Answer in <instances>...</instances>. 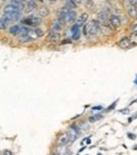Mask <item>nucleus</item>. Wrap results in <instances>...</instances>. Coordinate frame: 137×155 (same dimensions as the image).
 <instances>
[{
    "instance_id": "1",
    "label": "nucleus",
    "mask_w": 137,
    "mask_h": 155,
    "mask_svg": "<svg viewBox=\"0 0 137 155\" xmlns=\"http://www.w3.org/2000/svg\"><path fill=\"white\" fill-rule=\"evenodd\" d=\"M3 16H5L6 19H8L9 21H16V20H19L20 19V16H22V11L19 10V9H16L15 6H13L10 4H8L5 6V9H4V14H3Z\"/></svg>"
},
{
    "instance_id": "2",
    "label": "nucleus",
    "mask_w": 137,
    "mask_h": 155,
    "mask_svg": "<svg viewBox=\"0 0 137 155\" xmlns=\"http://www.w3.org/2000/svg\"><path fill=\"white\" fill-rule=\"evenodd\" d=\"M99 30V23L97 20H91L89 23H87V25L83 29V33H84L86 36H93L96 35Z\"/></svg>"
},
{
    "instance_id": "3",
    "label": "nucleus",
    "mask_w": 137,
    "mask_h": 155,
    "mask_svg": "<svg viewBox=\"0 0 137 155\" xmlns=\"http://www.w3.org/2000/svg\"><path fill=\"white\" fill-rule=\"evenodd\" d=\"M22 23H23V25L28 26V28L29 26H38L42 23V19L36 18V16H28V18L23 19Z\"/></svg>"
},
{
    "instance_id": "4",
    "label": "nucleus",
    "mask_w": 137,
    "mask_h": 155,
    "mask_svg": "<svg viewBox=\"0 0 137 155\" xmlns=\"http://www.w3.org/2000/svg\"><path fill=\"white\" fill-rule=\"evenodd\" d=\"M25 35L28 36L30 40H35V39H38V38H40V36L44 35V31L39 28H34V29H29V31L26 33Z\"/></svg>"
},
{
    "instance_id": "5",
    "label": "nucleus",
    "mask_w": 137,
    "mask_h": 155,
    "mask_svg": "<svg viewBox=\"0 0 137 155\" xmlns=\"http://www.w3.org/2000/svg\"><path fill=\"white\" fill-rule=\"evenodd\" d=\"M108 13H109V9L108 8H103L101 11L98 13V16H97V21L98 23H103L108 19Z\"/></svg>"
},
{
    "instance_id": "6",
    "label": "nucleus",
    "mask_w": 137,
    "mask_h": 155,
    "mask_svg": "<svg viewBox=\"0 0 137 155\" xmlns=\"http://www.w3.org/2000/svg\"><path fill=\"white\" fill-rule=\"evenodd\" d=\"M76 10L74 9H69L68 13L64 15V19H63V21L64 23H72V21H74L76 20Z\"/></svg>"
},
{
    "instance_id": "7",
    "label": "nucleus",
    "mask_w": 137,
    "mask_h": 155,
    "mask_svg": "<svg viewBox=\"0 0 137 155\" xmlns=\"http://www.w3.org/2000/svg\"><path fill=\"white\" fill-rule=\"evenodd\" d=\"M108 20H109V25H111L112 29H116V28H118V26L121 25L119 16H117V15H111V16L108 18Z\"/></svg>"
},
{
    "instance_id": "8",
    "label": "nucleus",
    "mask_w": 137,
    "mask_h": 155,
    "mask_svg": "<svg viewBox=\"0 0 137 155\" xmlns=\"http://www.w3.org/2000/svg\"><path fill=\"white\" fill-rule=\"evenodd\" d=\"M63 24H64L63 21H61V20H55L54 23H53V26H52V30H51V31H53V33H58V34H59V31H61L62 28H63Z\"/></svg>"
},
{
    "instance_id": "9",
    "label": "nucleus",
    "mask_w": 137,
    "mask_h": 155,
    "mask_svg": "<svg viewBox=\"0 0 137 155\" xmlns=\"http://www.w3.org/2000/svg\"><path fill=\"white\" fill-rule=\"evenodd\" d=\"M87 19H88V15H87V14H82V15L79 16L78 19H77V21H76V25L81 28V26H82V25H83V24H84V23L87 21Z\"/></svg>"
},
{
    "instance_id": "10",
    "label": "nucleus",
    "mask_w": 137,
    "mask_h": 155,
    "mask_svg": "<svg viewBox=\"0 0 137 155\" xmlns=\"http://www.w3.org/2000/svg\"><path fill=\"white\" fill-rule=\"evenodd\" d=\"M69 34H72V38L73 39H78L79 38V26H77L76 24L73 25V28L71 29Z\"/></svg>"
},
{
    "instance_id": "11",
    "label": "nucleus",
    "mask_w": 137,
    "mask_h": 155,
    "mask_svg": "<svg viewBox=\"0 0 137 155\" xmlns=\"http://www.w3.org/2000/svg\"><path fill=\"white\" fill-rule=\"evenodd\" d=\"M127 5H128V14H130V16H131V18H136V16H137V8H136V6H133V5H131L128 1H127Z\"/></svg>"
},
{
    "instance_id": "12",
    "label": "nucleus",
    "mask_w": 137,
    "mask_h": 155,
    "mask_svg": "<svg viewBox=\"0 0 137 155\" xmlns=\"http://www.w3.org/2000/svg\"><path fill=\"white\" fill-rule=\"evenodd\" d=\"M69 143V138H68V134H63V135H61V136H59V139H58V144L59 145H65V144H68Z\"/></svg>"
},
{
    "instance_id": "13",
    "label": "nucleus",
    "mask_w": 137,
    "mask_h": 155,
    "mask_svg": "<svg viewBox=\"0 0 137 155\" xmlns=\"http://www.w3.org/2000/svg\"><path fill=\"white\" fill-rule=\"evenodd\" d=\"M118 45H119L121 48H123V49H127V48L130 47V45H131V39H128V38L122 39V40L118 43Z\"/></svg>"
},
{
    "instance_id": "14",
    "label": "nucleus",
    "mask_w": 137,
    "mask_h": 155,
    "mask_svg": "<svg viewBox=\"0 0 137 155\" xmlns=\"http://www.w3.org/2000/svg\"><path fill=\"white\" fill-rule=\"evenodd\" d=\"M47 39H48L49 41H57L58 39H61V36H59L58 33H53V31H51V33L48 34V36H47Z\"/></svg>"
},
{
    "instance_id": "15",
    "label": "nucleus",
    "mask_w": 137,
    "mask_h": 155,
    "mask_svg": "<svg viewBox=\"0 0 137 155\" xmlns=\"http://www.w3.org/2000/svg\"><path fill=\"white\" fill-rule=\"evenodd\" d=\"M9 21L8 19L5 18V16H1V18H0V30H3V29H6L8 28V25H9Z\"/></svg>"
},
{
    "instance_id": "16",
    "label": "nucleus",
    "mask_w": 137,
    "mask_h": 155,
    "mask_svg": "<svg viewBox=\"0 0 137 155\" xmlns=\"http://www.w3.org/2000/svg\"><path fill=\"white\" fill-rule=\"evenodd\" d=\"M9 4L13 5V6H15L16 9H19V10H23V8L25 6V3L24 1H9Z\"/></svg>"
},
{
    "instance_id": "17",
    "label": "nucleus",
    "mask_w": 137,
    "mask_h": 155,
    "mask_svg": "<svg viewBox=\"0 0 137 155\" xmlns=\"http://www.w3.org/2000/svg\"><path fill=\"white\" fill-rule=\"evenodd\" d=\"M19 33H20V25H13L9 29V34L11 35H19Z\"/></svg>"
},
{
    "instance_id": "18",
    "label": "nucleus",
    "mask_w": 137,
    "mask_h": 155,
    "mask_svg": "<svg viewBox=\"0 0 137 155\" xmlns=\"http://www.w3.org/2000/svg\"><path fill=\"white\" fill-rule=\"evenodd\" d=\"M25 6H26V10L28 11H33L36 9V1H26Z\"/></svg>"
},
{
    "instance_id": "19",
    "label": "nucleus",
    "mask_w": 137,
    "mask_h": 155,
    "mask_svg": "<svg viewBox=\"0 0 137 155\" xmlns=\"http://www.w3.org/2000/svg\"><path fill=\"white\" fill-rule=\"evenodd\" d=\"M19 41H20V43H29V41H32V40L26 35H22V36H19Z\"/></svg>"
},
{
    "instance_id": "20",
    "label": "nucleus",
    "mask_w": 137,
    "mask_h": 155,
    "mask_svg": "<svg viewBox=\"0 0 137 155\" xmlns=\"http://www.w3.org/2000/svg\"><path fill=\"white\" fill-rule=\"evenodd\" d=\"M39 14H40L42 16H47L49 14V11H48V9L47 8H42V9H39Z\"/></svg>"
},
{
    "instance_id": "21",
    "label": "nucleus",
    "mask_w": 137,
    "mask_h": 155,
    "mask_svg": "<svg viewBox=\"0 0 137 155\" xmlns=\"http://www.w3.org/2000/svg\"><path fill=\"white\" fill-rule=\"evenodd\" d=\"M102 119V115H94V116H91V121H97V120H101Z\"/></svg>"
},
{
    "instance_id": "22",
    "label": "nucleus",
    "mask_w": 137,
    "mask_h": 155,
    "mask_svg": "<svg viewBox=\"0 0 137 155\" xmlns=\"http://www.w3.org/2000/svg\"><path fill=\"white\" fill-rule=\"evenodd\" d=\"M132 31H133V33H137V24L132 25Z\"/></svg>"
},
{
    "instance_id": "23",
    "label": "nucleus",
    "mask_w": 137,
    "mask_h": 155,
    "mask_svg": "<svg viewBox=\"0 0 137 155\" xmlns=\"http://www.w3.org/2000/svg\"><path fill=\"white\" fill-rule=\"evenodd\" d=\"M102 109V106H94L93 108V111H99Z\"/></svg>"
},
{
    "instance_id": "24",
    "label": "nucleus",
    "mask_w": 137,
    "mask_h": 155,
    "mask_svg": "<svg viewBox=\"0 0 137 155\" xmlns=\"http://www.w3.org/2000/svg\"><path fill=\"white\" fill-rule=\"evenodd\" d=\"M4 155H13V154H11V151H9V150H5V151H4Z\"/></svg>"
},
{
    "instance_id": "25",
    "label": "nucleus",
    "mask_w": 137,
    "mask_h": 155,
    "mask_svg": "<svg viewBox=\"0 0 137 155\" xmlns=\"http://www.w3.org/2000/svg\"><path fill=\"white\" fill-rule=\"evenodd\" d=\"M52 155H59V154H58V153H53Z\"/></svg>"
},
{
    "instance_id": "26",
    "label": "nucleus",
    "mask_w": 137,
    "mask_h": 155,
    "mask_svg": "<svg viewBox=\"0 0 137 155\" xmlns=\"http://www.w3.org/2000/svg\"><path fill=\"white\" fill-rule=\"evenodd\" d=\"M0 5H1V1H0Z\"/></svg>"
},
{
    "instance_id": "27",
    "label": "nucleus",
    "mask_w": 137,
    "mask_h": 155,
    "mask_svg": "<svg viewBox=\"0 0 137 155\" xmlns=\"http://www.w3.org/2000/svg\"><path fill=\"white\" fill-rule=\"evenodd\" d=\"M98 155H102V154H98Z\"/></svg>"
}]
</instances>
